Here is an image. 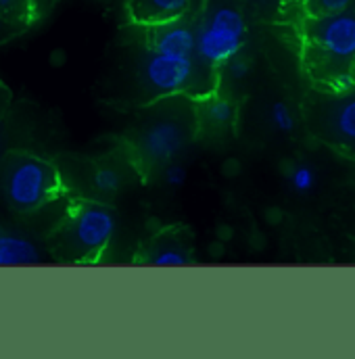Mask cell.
I'll return each mask as SVG.
<instances>
[{"instance_id": "d4e9b609", "label": "cell", "mask_w": 355, "mask_h": 359, "mask_svg": "<svg viewBox=\"0 0 355 359\" xmlns=\"http://www.w3.org/2000/svg\"><path fill=\"white\" fill-rule=\"evenodd\" d=\"M303 2H305V0H303Z\"/></svg>"}, {"instance_id": "9c48e42d", "label": "cell", "mask_w": 355, "mask_h": 359, "mask_svg": "<svg viewBox=\"0 0 355 359\" xmlns=\"http://www.w3.org/2000/svg\"><path fill=\"white\" fill-rule=\"evenodd\" d=\"M142 262L155 268H184L192 264V247L184 234V230H166L155 236L147 251L142 253Z\"/></svg>"}, {"instance_id": "7402d4cb", "label": "cell", "mask_w": 355, "mask_h": 359, "mask_svg": "<svg viewBox=\"0 0 355 359\" xmlns=\"http://www.w3.org/2000/svg\"><path fill=\"white\" fill-rule=\"evenodd\" d=\"M11 102H13V94H11V90L6 88V86L0 82V119H2V117H4V113L8 111Z\"/></svg>"}, {"instance_id": "5b68a950", "label": "cell", "mask_w": 355, "mask_h": 359, "mask_svg": "<svg viewBox=\"0 0 355 359\" xmlns=\"http://www.w3.org/2000/svg\"><path fill=\"white\" fill-rule=\"evenodd\" d=\"M305 36L320 74L328 80L341 69H354L355 65V11L347 8L335 15L312 17L305 27Z\"/></svg>"}, {"instance_id": "6da1fadb", "label": "cell", "mask_w": 355, "mask_h": 359, "mask_svg": "<svg viewBox=\"0 0 355 359\" xmlns=\"http://www.w3.org/2000/svg\"><path fill=\"white\" fill-rule=\"evenodd\" d=\"M196 123L199 111L184 94L163 96L134 134L138 163L147 170H163L174 163L192 142Z\"/></svg>"}, {"instance_id": "52a82bcc", "label": "cell", "mask_w": 355, "mask_h": 359, "mask_svg": "<svg viewBox=\"0 0 355 359\" xmlns=\"http://www.w3.org/2000/svg\"><path fill=\"white\" fill-rule=\"evenodd\" d=\"M314 123L322 138L355 155V92L335 94L320 102Z\"/></svg>"}, {"instance_id": "7c38bea8", "label": "cell", "mask_w": 355, "mask_h": 359, "mask_svg": "<svg viewBox=\"0 0 355 359\" xmlns=\"http://www.w3.org/2000/svg\"><path fill=\"white\" fill-rule=\"evenodd\" d=\"M199 113H201V119L207 126L217 128V130L230 128L234 123V119H236V107L228 98H222V96H215V94H211V96H207L203 100Z\"/></svg>"}, {"instance_id": "ffe728a7", "label": "cell", "mask_w": 355, "mask_h": 359, "mask_svg": "<svg viewBox=\"0 0 355 359\" xmlns=\"http://www.w3.org/2000/svg\"><path fill=\"white\" fill-rule=\"evenodd\" d=\"M224 72H226V76L232 82H243L249 76V72H251V63L243 55H239V57H234L232 61H228L224 65Z\"/></svg>"}, {"instance_id": "8992f818", "label": "cell", "mask_w": 355, "mask_h": 359, "mask_svg": "<svg viewBox=\"0 0 355 359\" xmlns=\"http://www.w3.org/2000/svg\"><path fill=\"white\" fill-rule=\"evenodd\" d=\"M247 42V21L232 4H215L196 25V57L209 67H224Z\"/></svg>"}, {"instance_id": "30bf717a", "label": "cell", "mask_w": 355, "mask_h": 359, "mask_svg": "<svg viewBox=\"0 0 355 359\" xmlns=\"http://www.w3.org/2000/svg\"><path fill=\"white\" fill-rule=\"evenodd\" d=\"M192 0H128V15L138 25H159L182 19Z\"/></svg>"}, {"instance_id": "e0dca14e", "label": "cell", "mask_w": 355, "mask_h": 359, "mask_svg": "<svg viewBox=\"0 0 355 359\" xmlns=\"http://www.w3.org/2000/svg\"><path fill=\"white\" fill-rule=\"evenodd\" d=\"M288 182H290V186H293L297 192L305 194V192L314 190V186H316V172H314L309 165L299 163V165H295V168L290 170Z\"/></svg>"}, {"instance_id": "9a60e30c", "label": "cell", "mask_w": 355, "mask_h": 359, "mask_svg": "<svg viewBox=\"0 0 355 359\" xmlns=\"http://www.w3.org/2000/svg\"><path fill=\"white\" fill-rule=\"evenodd\" d=\"M269 119H272V123H274V128H276L278 132H282V134L295 132L297 121H295V115H293V111L288 109L286 102L276 100V102L269 107Z\"/></svg>"}, {"instance_id": "5bb4252c", "label": "cell", "mask_w": 355, "mask_h": 359, "mask_svg": "<svg viewBox=\"0 0 355 359\" xmlns=\"http://www.w3.org/2000/svg\"><path fill=\"white\" fill-rule=\"evenodd\" d=\"M0 13L8 19L32 25L36 19V0H0Z\"/></svg>"}, {"instance_id": "44dd1931", "label": "cell", "mask_w": 355, "mask_h": 359, "mask_svg": "<svg viewBox=\"0 0 355 359\" xmlns=\"http://www.w3.org/2000/svg\"><path fill=\"white\" fill-rule=\"evenodd\" d=\"M186 168L182 165V163H168L163 170H161V180H163V184L166 186H170V188H180V186H184L186 184Z\"/></svg>"}, {"instance_id": "603a6c76", "label": "cell", "mask_w": 355, "mask_h": 359, "mask_svg": "<svg viewBox=\"0 0 355 359\" xmlns=\"http://www.w3.org/2000/svg\"><path fill=\"white\" fill-rule=\"evenodd\" d=\"M262 2H276V0H262Z\"/></svg>"}, {"instance_id": "3957f363", "label": "cell", "mask_w": 355, "mask_h": 359, "mask_svg": "<svg viewBox=\"0 0 355 359\" xmlns=\"http://www.w3.org/2000/svg\"><path fill=\"white\" fill-rule=\"evenodd\" d=\"M117 230V217L102 203H76L53 236V251L63 262H96Z\"/></svg>"}, {"instance_id": "2e32d148", "label": "cell", "mask_w": 355, "mask_h": 359, "mask_svg": "<svg viewBox=\"0 0 355 359\" xmlns=\"http://www.w3.org/2000/svg\"><path fill=\"white\" fill-rule=\"evenodd\" d=\"M354 0H305V8L312 17H322V15H335L351 8Z\"/></svg>"}, {"instance_id": "4fadbf2b", "label": "cell", "mask_w": 355, "mask_h": 359, "mask_svg": "<svg viewBox=\"0 0 355 359\" xmlns=\"http://www.w3.org/2000/svg\"><path fill=\"white\" fill-rule=\"evenodd\" d=\"M123 186V174L115 165H98L92 172V188L100 194H115Z\"/></svg>"}, {"instance_id": "ac0fdd59", "label": "cell", "mask_w": 355, "mask_h": 359, "mask_svg": "<svg viewBox=\"0 0 355 359\" xmlns=\"http://www.w3.org/2000/svg\"><path fill=\"white\" fill-rule=\"evenodd\" d=\"M328 88L333 94H347L355 88L354 69H341L328 78Z\"/></svg>"}, {"instance_id": "cb8c5ba5", "label": "cell", "mask_w": 355, "mask_h": 359, "mask_svg": "<svg viewBox=\"0 0 355 359\" xmlns=\"http://www.w3.org/2000/svg\"><path fill=\"white\" fill-rule=\"evenodd\" d=\"M0 147H2V134H0Z\"/></svg>"}, {"instance_id": "8fae6325", "label": "cell", "mask_w": 355, "mask_h": 359, "mask_svg": "<svg viewBox=\"0 0 355 359\" xmlns=\"http://www.w3.org/2000/svg\"><path fill=\"white\" fill-rule=\"evenodd\" d=\"M36 264H40V251L36 243L19 234H0V268Z\"/></svg>"}, {"instance_id": "7a4b0ae2", "label": "cell", "mask_w": 355, "mask_h": 359, "mask_svg": "<svg viewBox=\"0 0 355 359\" xmlns=\"http://www.w3.org/2000/svg\"><path fill=\"white\" fill-rule=\"evenodd\" d=\"M63 190L59 170L32 153H8L0 163V194L17 213H34Z\"/></svg>"}, {"instance_id": "ba28073f", "label": "cell", "mask_w": 355, "mask_h": 359, "mask_svg": "<svg viewBox=\"0 0 355 359\" xmlns=\"http://www.w3.org/2000/svg\"><path fill=\"white\" fill-rule=\"evenodd\" d=\"M149 50L172 57H196V27L176 19L147 27Z\"/></svg>"}, {"instance_id": "277c9868", "label": "cell", "mask_w": 355, "mask_h": 359, "mask_svg": "<svg viewBox=\"0 0 355 359\" xmlns=\"http://www.w3.org/2000/svg\"><path fill=\"white\" fill-rule=\"evenodd\" d=\"M217 69L203 63L199 57H172L147 50L140 78L147 90L157 96H211L215 92Z\"/></svg>"}, {"instance_id": "d6986e66", "label": "cell", "mask_w": 355, "mask_h": 359, "mask_svg": "<svg viewBox=\"0 0 355 359\" xmlns=\"http://www.w3.org/2000/svg\"><path fill=\"white\" fill-rule=\"evenodd\" d=\"M27 27H29V25L19 23V21H15V19H8L6 15L0 13V46L6 44V42H11L13 38L21 36Z\"/></svg>"}]
</instances>
